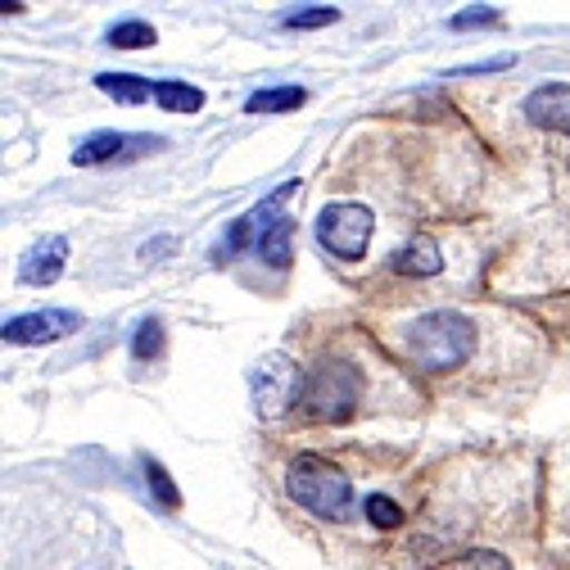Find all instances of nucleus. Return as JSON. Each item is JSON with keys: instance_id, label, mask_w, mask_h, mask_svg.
<instances>
[{"instance_id": "f257e3e1", "label": "nucleus", "mask_w": 570, "mask_h": 570, "mask_svg": "<svg viewBox=\"0 0 570 570\" xmlns=\"http://www.w3.org/2000/svg\"><path fill=\"white\" fill-rule=\"evenodd\" d=\"M403 340H407L412 363L421 372L440 376V372H453L458 363L471 358V348H475V322L462 317V313H425V317H416L403 331Z\"/></svg>"}, {"instance_id": "f03ea898", "label": "nucleus", "mask_w": 570, "mask_h": 570, "mask_svg": "<svg viewBox=\"0 0 570 570\" xmlns=\"http://www.w3.org/2000/svg\"><path fill=\"white\" fill-rule=\"evenodd\" d=\"M285 489H291V498H295L304 512H313V517H322V521H344L348 508H353V484H348V475H344L335 462L313 458V453H299V458L291 462V471H285Z\"/></svg>"}, {"instance_id": "7ed1b4c3", "label": "nucleus", "mask_w": 570, "mask_h": 570, "mask_svg": "<svg viewBox=\"0 0 570 570\" xmlns=\"http://www.w3.org/2000/svg\"><path fill=\"white\" fill-rule=\"evenodd\" d=\"M358 390H363L358 367H348L344 358H326V363L313 367L299 407H304L308 421L335 425V421H348L353 416V407H358Z\"/></svg>"}, {"instance_id": "20e7f679", "label": "nucleus", "mask_w": 570, "mask_h": 570, "mask_svg": "<svg viewBox=\"0 0 570 570\" xmlns=\"http://www.w3.org/2000/svg\"><path fill=\"white\" fill-rule=\"evenodd\" d=\"M304 376L299 367L285 358V353H267V358L249 372V394H254V412L263 421H281L285 412H291L299 399H304Z\"/></svg>"}, {"instance_id": "39448f33", "label": "nucleus", "mask_w": 570, "mask_h": 570, "mask_svg": "<svg viewBox=\"0 0 570 570\" xmlns=\"http://www.w3.org/2000/svg\"><path fill=\"white\" fill-rule=\"evenodd\" d=\"M372 208L367 204H326L322 218H317V240L322 249H331L335 258H363L367 254V240H372Z\"/></svg>"}, {"instance_id": "423d86ee", "label": "nucleus", "mask_w": 570, "mask_h": 570, "mask_svg": "<svg viewBox=\"0 0 570 570\" xmlns=\"http://www.w3.org/2000/svg\"><path fill=\"white\" fill-rule=\"evenodd\" d=\"M82 326L78 313L68 308H41V313H23L14 322H6V340L10 344H50V340H63Z\"/></svg>"}, {"instance_id": "0eeeda50", "label": "nucleus", "mask_w": 570, "mask_h": 570, "mask_svg": "<svg viewBox=\"0 0 570 570\" xmlns=\"http://www.w3.org/2000/svg\"><path fill=\"white\" fill-rule=\"evenodd\" d=\"M525 118L543 131H566L570 136V87L566 82H548L525 100Z\"/></svg>"}, {"instance_id": "6e6552de", "label": "nucleus", "mask_w": 570, "mask_h": 570, "mask_svg": "<svg viewBox=\"0 0 570 570\" xmlns=\"http://www.w3.org/2000/svg\"><path fill=\"white\" fill-rule=\"evenodd\" d=\"M63 263H68V240L46 236V240H37V245L23 254L19 276H23V285H50V281H59Z\"/></svg>"}, {"instance_id": "1a4fd4ad", "label": "nucleus", "mask_w": 570, "mask_h": 570, "mask_svg": "<svg viewBox=\"0 0 570 570\" xmlns=\"http://www.w3.org/2000/svg\"><path fill=\"white\" fill-rule=\"evenodd\" d=\"M291 195V186H285L281 195H272V199H263L254 213H245L240 223H232V232H227V254H245L249 245H258L263 240V232L272 227V223H281V199Z\"/></svg>"}, {"instance_id": "9d476101", "label": "nucleus", "mask_w": 570, "mask_h": 570, "mask_svg": "<svg viewBox=\"0 0 570 570\" xmlns=\"http://www.w3.org/2000/svg\"><path fill=\"white\" fill-rule=\"evenodd\" d=\"M394 267H399L403 276H440L444 254H440V245H435L431 236H416V240L403 245V254L394 258Z\"/></svg>"}, {"instance_id": "9b49d317", "label": "nucleus", "mask_w": 570, "mask_h": 570, "mask_svg": "<svg viewBox=\"0 0 570 570\" xmlns=\"http://www.w3.org/2000/svg\"><path fill=\"white\" fill-rule=\"evenodd\" d=\"M122 155H131V146L118 136V131H96V136H87L82 146L73 150V164L78 168H105V164H114V159H122Z\"/></svg>"}, {"instance_id": "f8f14e48", "label": "nucleus", "mask_w": 570, "mask_h": 570, "mask_svg": "<svg viewBox=\"0 0 570 570\" xmlns=\"http://www.w3.org/2000/svg\"><path fill=\"white\" fill-rule=\"evenodd\" d=\"M258 254H263L267 267H291V254H295V223H291V218L272 223V227L263 232V240H258Z\"/></svg>"}, {"instance_id": "ddd939ff", "label": "nucleus", "mask_w": 570, "mask_h": 570, "mask_svg": "<svg viewBox=\"0 0 570 570\" xmlns=\"http://www.w3.org/2000/svg\"><path fill=\"white\" fill-rule=\"evenodd\" d=\"M308 91L304 87H267V91H254L245 100L249 114H291V109H304Z\"/></svg>"}, {"instance_id": "4468645a", "label": "nucleus", "mask_w": 570, "mask_h": 570, "mask_svg": "<svg viewBox=\"0 0 570 570\" xmlns=\"http://www.w3.org/2000/svg\"><path fill=\"white\" fill-rule=\"evenodd\" d=\"M155 96H159V105L173 109V114H199V109H204V91L190 87V82H159Z\"/></svg>"}, {"instance_id": "2eb2a0df", "label": "nucleus", "mask_w": 570, "mask_h": 570, "mask_svg": "<svg viewBox=\"0 0 570 570\" xmlns=\"http://www.w3.org/2000/svg\"><path fill=\"white\" fill-rule=\"evenodd\" d=\"M96 87L100 91H109L114 100H122V105H140V100H146L155 87L146 82V78H127V73H100L96 78Z\"/></svg>"}, {"instance_id": "dca6fc26", "label": "nucleus", "mask_w": 570, "mask_h": 570, "mask_svg": "<svg viewBox=\"0 0 570 570\" xmlns=\"http://www.w3.org/2000/svg\"><path fill=\"white\" fill-rule=\"evenodd\" d=\"M155 41H159L155 28H150V23H140V19L118 23V28L109 32V46H114V50H146V46H155Z\"/></svg>"}, {"instance_id": "f3484780", "label": "nucleus", "mask_w": 570, "mask_h": 570, "mask_svg": "<svg viewBox=\"0 0 570 570\" xmlns=\"http://www.w3.org/2000/svg\"><path fill=\"white\" fill-rule=\"evenodd\" d=\"M367 521L376 530H399L403 525V508L394 503V498H385V493H372L367 498Z\"/></svg>"}, {"instance_id": "a211bd4d", "label": "nucleus", "mask_w": 570, "mask_h": 570, "mask_svg": "<svg viewBox=\"0 0 570 570\" xmlns=\"http://www.w3.org/2000/svg\"><path fill=\"white\" fill-rule=\"evenodd\" d=\"M159 348H164V322L146 317V322H140V331L131 335V353H136V358H155Z\"/></svg>"}, {"instance_id": "6ab92c4d", "label": "nucleus", "mask_w": 570, "mask_h": 570, "mask_svg": "<svg viewBox=\"0 0 570 570\" xmlns=\"http://www.w3.org/2000/svg\"><path fill=\"white\" fill-rule=\"evenodd\" d=\"M335 19H340L335 6H308V10H291V14H285V28H326Z\"/></svg>"}, {"instance_id": "aec40b11", "label": "nucleus", "mask_w": 570, "mask_h": 570, "mask_svg": "<svg viewBox=\"0 0 570 570\" xmlns=\"http://www.w3.org/2000/svg\"><path fill=\"white\" fill-rule=\"evenodd\" d=\"M449 570H508V561L498 557V552H462V557H453L449 561Z\"/></svg>"}, {"instance_id": "412c9836", "label": "nucleus", "mask_w": 570, "mask_h": 570, "mask_svg": "<svg viewBox=\"0 0 570 570\" xmlns=\"http://www.w3.org/2000/svg\"><path fill=\"white\" fill-rule=\"evenodd\" d=\"M146 475H150V489H155V498H159L164 508H177V503H181V498H177V484L168 480V471H164L159 462H146Z\"/></svg>"}, {"instance_id": "4be33fe9", "label": "nucleus", "mask_w": 570, "mask_h": 570, "mask_svg": "<svg viewBox=\"0 0 570 570\" xmlns=\"http://www.w3.org/2000/svg\"><path fill=\"white\" fill-rule=\"evenodd\" d=\"M498 10H489V6H475V10H458L453 14V28H498Z\"/></svg>"}]
</instances>
